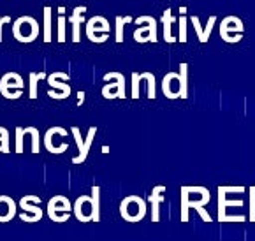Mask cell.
Masks as SVG:
<instances>
[{
	"label": "cell",
	"instance_id": "cell-22",
	"mask_svg": "<svg viewBox=\"0 0 255 241\" xmlns=\"http://www.w3.org/2000/svg\"><path fill=\"white\" fill-rule=\"evenodd\" d=\"M41 79H48L46 72H30V99H37V83Z\"/></svg>",
	"mask_w": 255,
	"mask_h": 241
},
{
	"label": "cell",
	"instance_id": "cell-16",
	"mask_svg": "<svg viewBox=\"0 0 255 241\" xmlns=\"http://www.w3.org/2000/svg\"><path fill=\"white\" fill-rule=\"evenodd\" d=\"M62 130H64L62 127H51V128H48V130H46L44 146H46V150H48L49 153H53V155H60V153H64V151L69 148V144H67V143H64L62 146H53V136H55V134H58V132H62Z\"/></svg>",
	"mask_w": 255,
	"mask_h": 241
},
{
	"label": "cell",
	"instance_id": "cell-18",
	"mask_svg": "<svg viewBox=\"0 0 255 241\" xmlns=\"http://www.w3.org/2000/svg\"><path fill=\"white\" fill-rule=\"evenodd\" d=\"M225 192H227V187H220L218 189V220L220 222H243L245 217H227L225 215Z\"/></svg>",
	"mask_w": 255,
	"mask_h": 241
},
{
	"label": "cell",
	"instance_id": "cell-11",
	"mask_svg": "<svg viewBox=\"0 0 255 241\" xmlns=\"http://www.w3.org/2000/svg\"><path fill=\"white\" fill-rule=\"evenodd\" d=\"M26 134L32 136V153H39V130L35 127H16V153H23V137Z\"/></svg>",
	"mask_w": 255,
	"mask_h": 241
},
{
	"label": "cell",
	"instance_id": "cell-5",
	"mask_svg": "<svg viewBox=\"0 0 255 241\" xmlns=\"http://www.w3.org/2000/svg\"><path fill=\"white\" fill-rule=\"evenodd\" d=\"M72 206L65 196H55L48 201V217L53 222L64 224L71 217Z\"/></svg>",
	"mask_w": 255,
	"mask_h": 241
},
{
	"label": "cell",
	"instance_id": "cell-9",
	"mask_svg": "<svg viewBox=\"0 0 255 241\" xmlns=\"http://www.w3.org/2000/svg\"><path fill=\"white\" fill-rule=\"evenodd\" d=\"M71 132L74 134V139H76V143H78V148H79V155L72 158V164H81V162H85V160H87L88 151H90L92 143H94V137H95V134H97V127H90V128H88L87 139H85V141H83L81 132H79L78 127H72Z\"/></svg>",
	"mask_w": 255,
	"mask_h": 241
},
{
	"label": "cell",
	"instance_id": "cell-14",
	"mask_svg": "<svg viewBox=\"0 0 255 241\" xmlns=\"http://www.w3.org/2000/svg\"><path fill=\"white\" fill-rule=\"evenodd\" d=\"M18 211V204L14 199H11L9 196H0V224L11 222L16 217Z\"/></svg>",
	"mask_w": 255,
	"mask_h": 241
},
{
	"label": "cell",
	"instance_id": "cell-28",
	"mask_svg": "<svg viewBox=\"0 0 255 241\" xmlns=\"http://www.w3.org/2000/svg\"><path fill=\"white\" fill-rule=\"evenodd\" d=\"M139 81H141V74L132 72V99H139Z\"/></svg>",
	"mask_w": 255,
	"mask_h": 241
},
{
	"label": "cell",
	"instance_id": "cell-4",
	"mask_svg": "<svg viewBox=\"0 0 255 241\" xmlns=\"http://www.w3.org/2000/svg\"><path fill=\"white\" fill-rule=\"evenodd\" d=\"M208 203H210V192L201 197V199L192 201L190 197H188L187 187H183V189H181V220L188 222V208H195V210L199 211V215L203 217L204 222H211L210 213L204 210V204H208Z\"/></svg>",
	"mask_w": 255,
	"mask_h": 241
},
{
	"label": "cell",
	"instance_id": "cell-32",
	"mask_svg": "<svg viewBox=\"0 0 255 241\" xmlns=\"http://www.w3.org/2000/svg\"><path fill=\"white\" fill-rule=\"evenodd\" d=\"M4 16H0V42L4 41Z\"/></svg>",
	"mask_w": 255,
	"mask_h": 241
},
{
	"label": "cell",
	"instance_id": "cell-29",
	"mask_svg": "<svg viewBox=\"0 0 255 241\" xmlns=\"http://www.w3.org/2000/svg\"><path fill=\"white\" fill-rule=\"evenodd\" d=\"M65 23L67 18L65 16H58V42H65Z\"/></svg>",
	"mask_w": 255,
	"mask_h": 241
},
{
	"label": "cell",
	"instance_id": "cell-15",
	"mask_svg": "<svg viewBox=\"0 0 255 241\" xmlns=\"http://www.w3.org/2000/svg\"><path fill=\"white\" fill-rule=\"evenodd\" d=\"M83 12H87L85 5H79L72 11V14L69 16V23L72 25V42H79V30H81V25L85 21V16Z\"/></svg>",
	"mask_w": 255,
	"mask_h": 241
},
{
	"label": "cell",
	"instance_id": "cell-1",
	"mask_svg": "<svg viewBox=\"0 0 255 241\" xmlns=\"http://www.w3.org/2000/svg\"><path fill=\"white\" fill-rule=\"evenodd\" d=\"M39 23L32 16H19L12 23V35L18 42H32L39 35Z\"/></svg>",
	"mask_w": 255,
	"mask_h": 241
},
{
	"label": "cell",
	"instance_id": "cell-2",
	"mask_svg": "<svg viewBox=\"0 0 255 241\" xmlns=\"http://www.w3.org/2000/svg\"><path fill=\"white\" fill-rule=\"evenodd\" d=\"M120 215L127 222L132 224L139 222V220H143L144 215H146V203L137 196L125 197L120 204Z\"/></svg>",
	"mask_w": 255,
	"mask_h": 241
},
{
	"label": "cell",
	"instance_id": "cell-21",
	"mask_svg": "<svg viewBox=\"0 0 255 241\" xmlns=\"http://www.w3.org/2000/svg\"><path fill=\"white\" fill-rule=\"evenodd\" d=\"M174 18L171 14V9H165L164 14H162V23H164V39L165 42H176V39L171 34V25H173Z\"/></svg>",
	"mask_w": 255,
	"mask_h": 241
},
{
	"label": "cell",
	"instance_id": "cell-26",
	"mask_svg": "<svg viewBox=\"0 0 255 241\" xmlns=\"http://www.w3.org/2000/svg\"><path fill=\"white\" fill-rule=\"evenodd\" d=\"M0 153H9V130L0 127Z\"/></svg>",
	"mask_w": 255,
	"mask_h": 241
},
{
	"label": "cell",
	"instance_id": "cell-30",
	"mask_svg": "<svg viewBox=\"0 0 255 241\" xmlns=\"http://www.w3.org/2000/svg\"><path fill=\"white\" fill-rule=\"evenodd\" d=\"M180 41L181 42L187 41V18L185 16L180 18Z\"/></svg>",
	"mask_w": 255,
	"mask_h": 241
},
{
	"label": "cell",
	"instance_id": "cell-31",
	"mask_svg": "<svg viewBox=\"0 0 255 241\" xmlns=\"http://www.w3.org/2000/svg\"><path fill=\"white\" fill-rule=\"evenodd\" d=\"M252 194V197H250V210H252V220L255 222V194L254 192H250Z\"/></svg>",
	"mask_w": 255,
	"mask_h": 241
},
{
	"label": "cell",
	"instance_id": "cell-10",
	"mask_svg": "<svg viewBox=\"0 0 255 241\" xmlns=\"http://www.w3.org/2000/svg\"><path fill=\"white\" fill-rule=\"evenodd\" d=\"M135 23H137V25H141V23H148V26H144V28H137V30L134 32L135 41L137 42H146V41L157 42V21H155L151 16H139V18L135 19Z\"/></svg>",
	"mask_w": 255,
	"mask_h": 241
},
{
	"label": "cell",
	"instance_id": "cell-23",
	"mask_svg": "<svg viewBox=\"0 0 255 241\" xmlns=\"http://www.w3.org/2000/svg\"><path fill=\"white\" fill-rule=\"evenodd\" d=\"M187 69H188V65L185 64H181L180 65V97L181 99H187Z\"/></svg>",
	"mask_w": 255,
	"mask_h": 241
},
{
	"label": "cell",
	"instance_id": "cell-8",
	"mask_svg": "<svg viewBox=\"0 0 255 241\" xmlns=\"http://www.w3.org/2000/svg\"><path fill=\"white\" fill-rule=\"evenodd\" d=\"M117 79V83L104 85L102 87V97L104 99H125V76L122 72H108L104 74V81Z\"/></svg>",
	"mask_w": 255,
	"mask_h": 241
},
{
	"label": "cell",
	"instance_id": "cell-12",
	"mask_svg": "<svg viewBox=\"0 0 255 241\" xmlns=\"http://www.w3.org/2000/svg\"><path fill=\"white\" fill-rule=\"evenodd\" d=\"M97 32H102V34H109V23L106 18L102 16H94L87 21V37L90 39L92 42H97L101 44V39H99Z\"/></svg>",
	"mask_w": 255,
	"mask_h": 241
},
{
	"label": "cell",
	"instance_id": "cell-27",
	"mask_svg": "<svg viewBox=\"0 0 255 241\" xmlns=\"http://www.w3.org/2000/svg\"><path fill=\"white\" fill-rule=\"evenodd\" d=\"M141 79L148 81V99H155V76L151 72H143Z\"/></svg>",
	"mask_w": 255,
	"mask_h": 241
},
{
	"label": "cell",
	"instance_id": "cell-17",
	"mask_svg": "<svg viewBox=\"0 0 255 241\" xmlns=\"http://www.w3.org/2000/svg\"><path fill=\"white\" fill-rule=\"evenodd\" d=\"M190 19H192V23H194L195 34L199 37V42H208V39H210V35H211V30H213V25H215V21H217V16H211V18L208 19L206 28H201V23L197 16H192Z\"/></svg>",
	"mask_w": 255,
	"mask_h": 241
},
{
	"label": "cell",
	"instance_id": "cell-19",
	"mask_svg": "<svg viewBox=\"0 0 255 241\" xmlns=\"http://www.w3.org/2000/svg\"><path fill=\"white\" fill-rule=\"evenodd\" d=\"M165 187H155L153 189V194L150 196V203H151V220L153 222H158L160 220V215H158V204L164 201V197H160V194H164Z\"/></svg>",
	"mask_w": 255,
	"mask_h": 241
},
{
	"label": "cell",
	"instance_id": "cell-25",
	"mask_svg": "<svg viewBox=\"0 0 255 241\" xmlns=\"http://www.w3.org/2000/svg\"><path fill=\"white\" fill-rule=\"evenodd\" d=\"M130 21V16H117V42H124V25Z\"/></svg>",
	"mask_w": 255,
	"mask_h": 241
},
{
	"label": "cell",
	"instance_id": "cell-3",
	"mask_svg": "<svg viewBox=\"0 0 255 241\" xmlns=\"http://www.w3.org/2000/svg\"><path fill=\"white\" fill-rule=\"evenodd\" d=\"M23 87H25V83H23V78L18 72H5L0 79V94L5 99H11V101L21 97Z\"/></svg>",
	"mask_w": 255,
	"mask_h": 241
},
{
	"label": "cell",
	"instance_id": "cell-24",
	"mask_svg": "<svg viewBox=\"0 0 255 241\" xmlns=\"http://www.w3.org/2000/svg\"><path fill=\"white\" fill-rule=\"evenodd\" d=\"M44 42H51V7H44Z\"/></svg>",
	"mask_w": 255,
	"mask_h": 241
},
{
	"label": "cell",
	"instance_id": "cell-20",
	"mask_svg": "<svg viewBox=\"0 0 255 241\" xmlns=\"http://www.w3.org/2000/svg\"><path fill=\"white\" fill-rule=\"evenodd\" d=\"M92 222H101V189L95 185L92 189Z\"/></svg>",
	"mask_w": 255,
	"mask_h": 241
},
{
	"label": "cell",
	"instance_id": "cell-33",
	"mask_svg": "<svg viewBox=\"0 0 255 241\" xmlns=\"http://www.w3.org/2000/svg\"><path fill=\"white\" fill-rule=\"evenodd\" d=\"M78 99H79V101H78V106H81L83 102H85V92H78Z\"/></svg>",
	"mask_w": 255,
	"mask_h": 241
},
{
	"label": "cell",
	"instance_id": "cell-13",
	"mask_svg": "<svg viewBox=\"0 0 255 241\" xmlns=\"http://www.w3.org/2000/svg\"><path fill=\"white\" fill-rule=\"evenodd\" d=\"M92 197L88 196H81L76 199L74 203V215L79 222L87 224V222H92Z\"/></svg>",
	"mask_w": 255,
	"mask_h": 241
},
{
	"label": "cell",
	"instance_id": "cell-7",
	"mask_svg": "<svg viewBox=\"0 0 255 241\" xmlns=\"http://www.w3.org/2000/svg\"><path fill=\"white\" fill-rule=\"evenodd\" d=\"M39 203H41V197H37V196L21 197L18 204L23 211H26V213H19V219H21L23 222H30V224L39 222V220L42 219V215H44V211L37 206Z\"/></svg>",
	"mask_w": 255,
	"mask_h": 241
},
{
	"label": "cell",
	"instance_id": "cell-6",
	"mask_svg": "<svg viewBox=\"0 0 255 241\" xmlns=\"http://www.w3.org/2000/svg\"><path fill=\"white\" fill-rule=\"evenodd\" d=\"M71 76L67 72H60L56 71L53 74L48 76V85L51 87V90L48 92V95L51 99H56V101H62V99H67L71 95V87H69L65 81H69Z\"/></svg>",
	"mask_w": 255,
	"mask_h": 241
}]
</instances>
